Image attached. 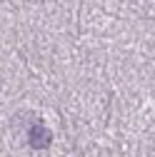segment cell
Listing matches in <instances>:
<instances>
[{"mask_svg":"<svg viewBox=\"0 0 155 157\" xmlns=\"http://www.w3.org/2000/svg\"><path fill=\"white\" fill-rule=\"evenodd\" d=\"M50 130L48 127H43V125H33L30 130H28V142H30V147L33 150H45L48 145H50Z\"/></svg>","mask_w":155,"mask_h":157,"instance_id":"1","label":"cell"}]
</instances>
